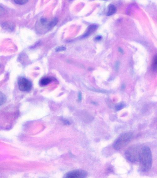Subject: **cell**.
Returning a JSON list of instances; mask_svg holds the SVG:
<instances>
[{"label":"cell","mask_w":157,"mask_h":178,"mask_svg":"<svg viewBox=\"0 0 157 178\" xmlns=\"http://www.w3.org/2000/svg\"><path fill=\"white\" fill-rule=\"evenodd\" d=\"M140 166L142 172H147L152 166V152L149 147H144L141 149L139 159Z\"/></svg>","instance_id":"6da1fadb"},{"label":"cell","mask_w":157,"mask_h":178,"mask_svg":"<svg viewBox=\"0 0 157 178\" xmlns=\"http://www.w3.org/2000/svg\"><path fill=\"white\" fill-rule=\"evenodd\" d=\"M141 150L137 146H132L129 147L126 151L125 156L129 161L132 163H135L139 161Z\"/></svg>","instance_id":"7a4b0ae2"},{"label":"cell","mask_w":157,"mask_h":178,"mask_svg":"<svg viewBox=\"0 0 157 178\" xmlns=\"http://www.w3.org/2000/svg\"><path fill=\"white\" fill-rule=\"evenodd\" d=\"M132 137V134L131 133L123 134L115 142L113 146L114 148L117 150L121 149L130 142Z\"/></svg>","instance_id":"3957f363"},{"label":"cell","mask_w":157,"mask_h":178,"mask_svg":"<svg viewBox=\"0 0 157 178\" xmlns=\"http://www.w3.org/2000/svg\"><path fill=\"white\" fill-rule=\"evenodd\" d=\"M18 85L19 90L23 92L29 91L32 88V83L24 78H19L18 81Z\"/></svg>","instance_id":"277c9868"},{"label":"cell","mask_w":157,"mask_h":178,"mask_svg":"<svg viewBox=\"0 0 157 178\" xmlns=\"http://www.w3.org/2000/svg\"><path fill=\"white\" fill-rule=\"evenodd\" d=\"M87 174L85 171L77 170L72 171L68 173L65 175L66 178H85L86 177Z\"/></svg>","instance_id":"5b68a950"},{"label":"cell","mask_w":157,"mask_h":178,"mask_svg":"<svg viewBox=\"0 0 157 178\" xmlns=\"http://www.w3.org/2000/svg\"><path fill=\"white\" fill-rule=\"evenodd\" d=\"M97 28H98V26L96 25L93 24L90 25L87 28L86 32L82 36V38H86L87 37L89 36L91 34H92L94 32L96 31Z\"/></svg>","instance_id":"8992f818"},{"label":"cell","mask_w":157,"mask_h":178,"mask_svg":"<svg viewBox=\"0 0 157 178\" xmlns=\"http://www.w3.org/2000/svg\"><path fill=\"white\" fill-rule=\"evenodd\" d=\"M53 78H49V77H46V78H42L40 82V84L42 86L47 85L49 84L50 83L53 81Z\"/></svg>","instance_id":"52a82bcc"},{"label":"cell","mask_w":157,"mask_h":178,"mask_svg":"<svg viewBox=\"0 0 157 178\" xmlns=\"http://www.w3.org/2000/svg\"><path fill=\"white\" fill-rule=\"evenodd\" d=\"M116 12V9L115 6L114 5L110 4L108 6L107 15L108 16H110V15H113V14H115Z\"/></svg>","instance_id":"ba28073f"},{"label":"cell","mask_w":157,"mask_h":178,"mask_svg":"<svg viewBox=\"0 0 157 178\" xmlns=\"http://www.w3.org/2000/svg\"><path fill=\"white\" fill-rule=\"evenodd\" d=\"M152 67L153 70H157V55H155L153 59Z\"/></svg>","instance_id":"9c48e42d"},{"label":"cell","mask_w":157,"mask_h":178,"mask_svg":"<svg viewBox=\"0 0 157 178\" xmlns=\"http://www.w3.org/2000/svg\"><path fill=\"white\" fill-rule=\"evenodd\" d=\"M125 106V104H123V103H120V104H118V105L116 106V110L118 111L119 110H122V109H123Z\"/></svg>","instance_id":"30bf717a"},{"label":"cell","mask_w":157,"mask_h":178,"mask_svg":"<svg viewBox=\"0 0 157 178\" xmlns=\"http://www.w3.org/2000/svg\"><path fill=\"white\" fill-rule=\"evenodd\" d=\"M14 2L18 4L23 5L27 2L28 0H14Z\"/></svg>","instance_id":"8fae6325"},{"label":"cell","mask_w":157,"mask_h":178,"mask_svg":"<svg viewBox=\"0 0 157 178\" xmlns=\"http://www.w3.org/2000/svg\"><path fill=\"white\" fill-rule=\"evenodd\" d=\"M5 101V97L4 95L1 93V105H2V104L4 103Z\"/></svg>","instance_id":"7c38bea8"},{"label":"cell","mask_w":157,"mask_h":178,"mask_svg":"<svg viewBox=\"0 0 157 178\" xmlns=\"http://www.w3.org/2000/svg\"><path fill=\"white\" fill-rule=\"evenodd\" d=\"M65 47H64V46H61V47H58V48H56V52H60L62 51L65 50Z\"/></svg>","instance_id":"4fadbf2b"},{"label":"cell","mask_w":157,"mask_h":178,"mask_svg":"<svg viewBox=\"0 0 157 178\" xmlns=\"http://www.w3.org/2000/svg\"><path fill=\"white\" fill-rule=\"evenodd\" d=\"M81 93H80V94H79V100H81Z\"/></svg>","instance_id":"5bb4252c"}]
</instances>
